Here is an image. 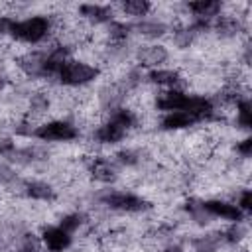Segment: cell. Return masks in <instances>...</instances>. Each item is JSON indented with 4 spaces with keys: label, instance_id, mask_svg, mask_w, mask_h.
Segmentation results:
<instances>
[{
    "label": "cell",
    "instance_id": "obj_1",
    "mask_svg": "<svg viewBox=\"0 0 252 252\" xmlns=\"http://www.w3.org/2000/svg\"><path fill=\"white\" fill-rule=\"evenodd\" d=\"M51 22L47 16H30L24 20H12L8 33L20 43H39L47 37Z\"/></svg>",
    "mask_w": 252,
    "mask_h": 252
},
{
    "label": "cell",
    "instance_id": "obj_2",
    "mask_svg": "<svg viewBox=\"0 0 252 252\" xmlns=\"http://www.w3.org/2000/svg\"><path fill=\"white\" fill-rule=\"evenodd\" d=\"M98 75V69L94 65H89L85 61H79V59H71L67 57L59 71H57V79L61 85H67V87H83L91 81H94Z\"/></svg>",
    "mask_w": 252,
    "mask_h": 252
},
{
    "label": "cell",
    "instance_id": "obj_3",
    "mask_svg": "<svg viewBox=\"0 0 252 252\" xmlns=\"http://www.w3.org/2000/svg\"><path fill=\"white\" fill-rule=\"evenodd\" d=\"M33 136L43 142H71L79 136V130L67 120H49L39 124L33 130Z\"/></svg>",
    "mask_w": 252,
    "mask_h": 252
},
{
    "label": "cell",
    "instance_id": "obj_4",
    "mask_svg": "<svg viewBox=\"0 0 252 252\" xmlns=\"http://www.w3.org/2000/svg\"><path fill=\"white\" fill-rule=\"evenodd\" d=\"M104 203L110 209H116V211H122V213H140L148 207V203L140 195L126 193V191H114V193L106 195Z\"/></svg>",
    "mask_w": 252,
    "mask_h": 252
},
{
    "label": "cell",
    "instance_id": "obj_5",
    "mask_svg": "<svg viewBox=\"0 0 252 252\" xmlns=\"http://www.w3.org/2000/svg\"><path fill=\"white\" fill-rule=\"evenodd\" d=\"M39 240L49 252H65L71 246V232H67L59 224H49L43 226Z\"/></svg>",
    "mask_w": 252,
    "mask_h": 252
},
{
    "label": "cell",
    "instance_id": "obj_6",
    "mask_svg": "<svg viewBox=\"0 0 252 252\" xmlns=\"http://www.w3.org/2000/svg\"><path fill=\"white\" fill-rule=\"evenodd\" d=\"M189 96L185 91L181 89H163L158 98H156V106L163 112H175V110H185Z\"/></svg>",
    "mask_w": 252,
    "mask_h": 252
},
{
    "label": "cell",
    "instance_id": "obj_7",
    "mask_svg": "<svg viewBox=\"0 0 252 252\" xmlns=\"http://www.w3.org/2000/svg\"><path fill=\"white\" fill-rule=\"evenodd\" d=\"M201 209L213 217H219V219H226V220H242L244 219V213L234 205V203H228V201H220V199H211V201H205L201 205Z\"/></svg>",
    "mask_w": 252,
    "mask_h": 252
},
{
    "label": "cell",
    "instance_id": "obj_8",
    "mask_svg": "<svg viewBox=\"0 0 252 252\" xmlns=\"http://www.w3.org/2000/svg\"><path fill=\"white\" fill-rule=\"evenodd\" d=\"M124 136H126V130H124L120 124L112 122L110 118L94 130V138H96L98 144H116V142H120Z\"/></svg>",
    "mask_w": 252,
    "mask_h": 252
},
{
    "label": "cell",
    "instance_id": "obj_9",
    "mask_svg": "<svg viewBox=\"0 0 252 252\" xmlns=\"http://www.w3.org/2000/svg\"><path fill=\"white\" fill-rule=\"evenodd\" d=\"M148 81L154 85H159L163 89H179L181 77L173 69H152L148 73Z\"/></svg>",
    "mask_w": 252,
    "mask_h": 252
},
{
    "label": "cell",
    "instance_id": "obj_10",
    "mask_svg": "<svg viewBox=\"0 0 252 252\" xmlns=\"http://www.w3.org/2000/svg\"><path fill=\"white\" fill-rule=\"evenodd\" d=\"M195 124V118L187 110H175V112H165L161 118V128L163 130H183Z\"/></svg>",
    "mask_w": 252,
    "mask_h": 252
},
{
    "label": "cell",
    "instance_id": "obj_11",
    "mask_svg": "<svg viewBox=\"0 0 252 252\" xmlns=\"http://www.w3.org/2000/svg\"><path fill=\"white\" fill-rule=\"evenodd\" d=\"M81 16L89 22H94V24H102V22H110L112 18V8L108 6H100V4H83L79 8Z\"/></svg>",
    "mask_w": 252,
    "mask_h": 252
},
{
    "label": "cell",
    "instance_id": "obj_12",
    "mask_svg": "<svg viewBox=\"0 0 252 252\" xmlns=\"http://www.w3.org/2000/svg\"><path fill=\"white\" fill-rule=\"evenodd\" d=\"M91 173L98 181H112L116 177V165L106 158H94L91 163Z\"/></svg>",
    "mask_w": 252,
    "mask_h": 252
},
{
    "label": "cell",
    "instance_id": "obj_13",
    "mask_svg": "<svg viewBox=\"0 0 252 252\" xmlns=\"http://www.w3.org/2000/svg\"><path fill=\"white\" fill-rule=\"evenodd\" d=\"M167 59V51L161 45H148L140 49V61L148 67H158Z\"/></svg>",
    "mask_w": 252,
    "mask_h": 252
},
{
    "label": "cell",
    "instance_id": "obj_14",
    "mask_svg": "<svg viewBox=\"0 0 252 252\" xmlns=\"http://www.w3.org/2000/svg\"><path fill=\"white\" fill-rule=\"evenodd\" d=\"M187 8L201 20H209L213 16H217V12L220 10V4L219 2H213V0H199V2H189Z\"/></svg>",
    "mask_w": 252,
    "mask_h": 252
},
{
    "label": "cell",
    "instance_id": "obj_15",
    "mask_svg": "<svg viewBox=\"0 0 252 252\" xmlns=\"http://www.w3.org/2000/svg\"><path fill=\"white\" fill-rule=\"evenodd\" d=\"M26 193L37 201H51L55 197V191L51 189V185H47L43 181H30L26 185Z\"/></svg>",
    "mask_w": 252,
    "mask_h": 252
},
{
    "label": "cell",
    "instance_id": "obj_16",
    "mask_svg": "<svg viewBox=\"0 0 252 252\" xmlns=\"http://www.w3.org/2000/svg\"><path fill=\"white\" fill-rule=\"evenodd\" d=\"M112 122H116V124H120L126 132L130 130V128H134L136 126V122H138V118H136V114L130 110V108H114V112L108 116Z\"/></svg>",
    "mask_w": 252,
    "mask_h": 252
},
{
    "label": "cell",
    "instance_id": "obj_17",
    "mask_svg": "<svg viewBox=\"0 0 252 252\" xmlns=\"http://www.w3.org/2000/svg\"><path fill=\"white\" fill-rule=\"evenodd\" d=\"M120 8H122V12H124V14L140 18V16H146V14L150 12L152 4H150V2H146V0H128V2H122V4H120Z\"/></svg>",
    "mask_w": 252,
    "mask_h": 252
},
{
    "label": "cell",
    "instance_id": "obj_18",
    "mask_svg": "<svg viewBox=\"0 0 252 252\" xmlns=\"http://www.w3.org/2000/svg\"><path fill=\"white\" fill-rule=\"evenodd\" d=\"M236 122H238V126H242L246 130L250 128V122H252V118H250V102L246 98L236 100Z\"/></svg>",
    "mask_w": 252,
    "mask_h": 252
},
{
    "label": "cell",
    "instance_id": "obj_19",
    "mask_svg": "<svg viewBox=\"0 0 252 252\" xmlns=\"http://www.w3.org/2000/svg\"><path fill=\"white\" fill-rule=\"evenodd\" d=\"M83 224V217L79 215V213H73V215H65L63 219H61V222H59V226H63L67 232H75L79 226Z\"/></svg>",
    "mask_w": 252,
    "mask_h": 252
},
{
    "label": "cell",
    "instance_id": "obj_20",
    "mask_svg": "<svg viewBox=\"0 0 252 252\" xmlns=\"http://www.w3.org/2000/svg\"><path fill=\"white\" fill-rule=\"evenodd\" d=\"M234 205H236V207L246 215V213L250 211V207H252V203H250V191H248V189H244V191L238 195V199H236V203H234Z\"/></svg>",
    "mask_w": 252,
    "mask_h": 252
},
{
    "label": "cell",
    "instance_id": "obj_21",
    "mask_svg": "<svg viewBox=\"0 0 252 252\" xmlns=\"http://www.w3.org/2000/svg\"><path fill=\"white\" fill-rule=\"evenodd\" d=\"M250 148H252V140H250V138H244V140L236 146V152H238L242 158H248V156H250Z\"/></svg>",
    "mask_w": 252,
    "mask_h": 252
},
{
    "label": "cell",
    "instance_id": "obj_22",
    "mask_svg": "<svg viewBox=\"0 0 252 252\" xmlns=\"http://www.w3.org/2000/svg\"><path fill=\"white\" fill-rule=\"evenodd\" d=\"M10 24H12V20H10V18H4V16H0V33H8V28H10Z\"/></svg>",
    "mask_w": 252,
    "mask_h": 252
},
{
    "label": "cell",
    "instance_id": "obj_23",
    "mask_svg": "<svg viewBox=\"0 0 252 252\" xmlns=\"http://www.w3.org/2000/svg\"><path fill=\"white\" fill-rule=\"evenodd\" d=\"M2 87H4V79L0 77V89H2Z\"/></svg>",
    "mask_w": 252,
    "mask_h": 252
}]
</instances>
